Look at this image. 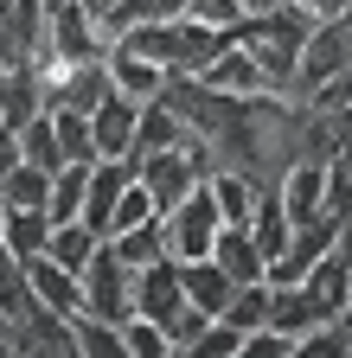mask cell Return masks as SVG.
<instances>
[{"mask_svg": "<svg viewBox=\"0 0 352 358\" xmlns=\"http://www.w3.org/2000/svg\"><path fill=\"white\" fill-rule=\"evenodd\" d=\"M122 358H173V352H167L160 320H141V313H128V320H122Z\"/></svg>", "mask_w": 352, "mask_h": 358, "instance_id": "7402d4cb", "label": "cell"}, {"mask_svg": "<svg viewBox=\"0 0 352 358\" xmlns=\"http://www.w3.org/2000/svg\"><path fill=\"white\" fill-rule=\"evenodd\" d=\"M77 282H83V313H103V320H128L135 313V301H128V262L109 243L90 250V262L77 268Z\"/></svg>", "mask_w": 352, "mask_h": 358, "instance_id": "277c9868", "label": "cell"}, {"mask_svg": "<svg viewBox=\"0 0 352 358\" xmlns=\"http://www.w3.org/2000/svg\"><path fill=\"white\" fill-rule=\"evenodd\" d=\"M205 90H218V96H262V90H269V77H262V64L244 52V45L237 38H225V45H218V52L192 71ZM269 96H276V90H269Z\"/></svg>", "mask_w": 352, "mask_h": 358, "instance_id": "8992f818", "label": "cell"}, {"mask_svg": "<svg viewBox=\"0 0 352 358\" xmlns=\"http://www.w3.org/2000/svg\"><path fill=\"white\" fill-rule=\"evenodd\" d=\"M160 231H167V256L173 262H192V256H211V237L225 231V217H218V205H211V192H205V179L173 205V211H160Z\"/></svg>", "mask_w": 352, "mask_h": 358, "instance_id": "3957f363", "label": "cell"}, {"mask_svg": "<svg viewBox=\"0 0 352 358\" xmlns=\"http://www.w3.org/2000/svg\"><path fill=\"white\" fill-rule=\"evenodd\" d=\"M180 141H186V122L173 115V103H167V96L141 103V115H135V154H154V148H180Z\"/></svg>", "mask_w": 352, "mask_h": 358, "instance_id": "9a60e30c", "label": "cell"}, {"mask_svg": "<svg viewBox=\"0 0 352 358\" xmlns=\"http://www.w3.org/2000/svg\"><path fill=\"white\" fill-rule=\"evenodd\" d=\"M83 179H90V160H64L52 173V192H45V217H77L83 211Z\"/></svg>", "mask_w": 352, "mask_h": 358, "instance_id": "ffe728a7", "label": "cell"}, {"mask_svg": "<svg viewBox=\"0 0 352 358\" xmlns=\"http://www.w3.org/2000/svg\"><path fill=\"white\" fill-rule=\"evenodd\" d=\"M7 339H13V358H77L71 352V320L38 307V301H26L7 320Z\"/></svg>", "mask_w": 352, "mask_h": 358, "instance_id": "5b68a950", "label": "cell"}, {"mask_svg": "<svg viewBox=\"0 0 352 358\" xmlns=\"http://www.w3.org/2000/svg\"><path fill=\"white\" fill-rule=\"evenodd\" d=\"M26 301H32V288H26V262H20L13 250H0V320H13Z\"/></svg>", "mask_w": 352, "mask_h": 358, "instance_id": "603a6c76", "label": "cell"}, {"mask_svg": "<svg viewBox=\"0 0 352 358\" xmlns=\"http://www.w3.org/2000/svg\"><path fill=\"white\" fill-rule=\"evenodd\" d=\"M45 115H52V134H58V154L64 160H97V148H90V115H83V109L45 103Z\"/></svg>", "mask_w": 352, "mask_h": 358, "instance_id": "44dd1931", "label": "cell"}, {"mask_svg": "<svg viewBox=\"0 0 352 358\" xmlns=\"http://www.w3.org/2000/svg\"><path fill=\"white\" fill-rule=\"evenodd\" d=\"M128 301H135L141 320H167L173 307H180V262L160 256V262H141V268H128Z\"/></svg>", "mask_w": 352, "mask_h": 358, "instance_id": "30bf717a", "label": "cell"}, {"mask_svg": "<svg viewBox=\"0 0 352 358\" xmlns=\"http://www.w3.org/2000/svg\"><path fill=\"white\" fill-rule=\"evenodd\" d=\"M71 352L77 358H122V320L77 313V320H71Z\"/></svg>", "mask_w": 352, "mask_h": 358, "instance_id": "ac0fdd59", "label": "cell"}, {"mask_svg": "<svg viewBox=\"0 0 352 358\" xmlns=\"http://www.w3.org/2000/svg\"><path fill=\"white\" fill-rule=\"evenodd\" d=\"M135 115H141V103L115 96V90L90 109V148H97V160H135Z\"/></svg>", "mask_w": 352, "mask_h": 358, "instance_id": "9c48e42d", "label": "cell"}, {"mask_svg": "<svg viewBox=\"0 0 352 358\" xmlns=\"http://www.w3.org/2000/svg\"><path fill=\"white\" fill-rule=\"evenodd\" d=\"M211 262L225 268L231 282H269V256L256 250V237L244 231V224H225V231L211 237Z\"/></svg>", "mask_w": 352, "mask_h": 358, "instance_id": "7c38bea8", "label": "cell"}, {"mask_svg": "<svg viewBox=\"0 0 352 358\" xmlns=\"http://www.w3.org/2000/svg\"><path fill=\"white\" fill-rule=\"evenodd\" d=\"M20 166V141H13V128H0V173Z\"/></svg>", "mask_w": 352, "mask_h": 358, "instance_id": "4316f807", "label": "cell"}, {"mask_svg": "<svg viewBox=\"0 0 352 358\" xmlns=\"http://www.w3.org/2000/svg\"><path fill=\"white\" fill-rule=\"evenodd\" d=\"M314 20H321V13H307L301 0H276V7H256V13H244V20L231 26V38L262 64V77H269L276 96H288L295 58H301L307 32H314Z\"/></svg>", "mask_w": 352, "mask_h": 358, "instance_id": "6da1fadb", "label": "cell"}, {"mask_svg": "<svg viewBox=\"0 0 352 358\" xmlns=\"http://www.w3.org/2000/svg\"><path fill=\"white\" fill-rule=\"evenodd\" d=\"M83 7H90V13H97V20H103V13H109V7H115V0H83Z\"/></svg>", "mask_w": 352, "mask_h": 358, "instance_id": "83f0119b", "label": "cell"}, {"mask_svg": "<svg viewBox=\"0 0 352 358\" xmlns=\"http://www.w3.org/2000/svg\"><path fill=\"white\" fill-rule=\"evenodd\" d=\"M154 217V199L141 192V179H128V186H122V199H115V211H109V231H128V224H148ZM103 231V237H109Z\"/></svg>", "mask_w": 352, "mask_h": 358, "instance_id": "cb8c5ba5", "label": "cell"}, {"mask_svg": "<svg viewBox=\"0 0 352 358\" xmlns=\"http://www.w3.org/2000/svg\"><path fill=\"white\" fill-rule=\"evenodd\" d=\"M103 52H109L103 20L83 0H45V58L52 64H83V58H103Z\"/></svg>", "mask_w": 352, "mask_h": 358, "instance_id": "7a4b0ae2", "label": "cell"}, {"mask_svg": "<svg viewBox=\"0 0 352 358\" xmlns=\"http://www.w3.org/2000/svg\"><path fill=\"white\" fill-rule=\"evenodd\" d=\"M13 141H20V160H26V166H45V173H58V166H64L58 134H52V115H45V109H38L32 122H20V128H13Z\"/></svg>", "mask_w": 352, "mask_h": 358, "instance_id": "d6986e66", "label": "cell"}, {"mask_svg": "<svg viewBox=\"0 0 352 358\" xmlns=\"http://www.w3.org/2000/svg\"><path fill=\"white\" fill-rule=\"evenodd\" d=\"M0 71H7V64H0Z\"/></svg>", "mask_w": 352, "mask_h": 358, "instance_id": "f1b7e54d", "label": "cell"}, {"mask_svg": "<svg viewBox=\"0 0 352 358\" xmlns=\"http://www.w3.org/2000/svg\"><path fill=\"white\" fill-rule=\"evenodd\" d=\"M52 237V217L38 205H0V250H13L20 262H32Z\"/></svg>", "mask_w": 352, "mask_h": 358, "instance_id": "4fadbf2b", "label": "cell"}, {"mask_svg": "<svg viewBox=\"0 0 352 358\" xmlns=\"http://www.w3.org/2000/svg\"><path fill=\"white\" fill-rule=\"evenodd\" d=\"M237 345H244V333H237V327H225V320H211V327L199 333V345H192L186 358H237Z\"/></svg>", "mask_w": 352, "mask_h": 358, "instance_id": "d4e9b609", "label": "cell"}, {"mask_svg": "<svg viewBox=\"0 0 352 358\" xmlns=\"http://www.w3.org/2000/svg\"><path fill=\"white\" fill-rule=\"evenodd\" d=\"M276 199H282L288 224L321 217V211H327V160H321V154L288 160V166H282V179H276Z\"/></svg>", "mask_w": 352, "mask_h": 358, "instance_id": "52a82bcc", "label": "cell"}, {"mask_svg": "<svg viewBox=\"0 0 352 358\" xmlns=\"http://www.w3.org/2000/svg\"><path fill=\"white\" fill-rule=\"evenodd\" d=\"M103 71H109V90H115V96H128V103H154L160 90H167V77H173L167 64L128 52V45H115V38H109V52H103Z\"/></svg>", "mask_w": 352, "mask_h": 358, "instance_id": "ba28073f", "label": "cell"}, {"mask_svg": "<svg viewBox=\"0 0 352 358\" xmlns=\"http://www.w3.org/2000/svg\"><path fill=\"white\" fill-rule=\"evenodd\" d=\"M128 268H141V262H160L167 256V231H160V217H148V224H128V231H109L103 237Z\"/></svg>", "mask_w": 352, "mask_h": 358, "instance_id": "e0dca14e", "label": "cell"}, {"mask_svg": "<svg viewBox=\"0 0 352 358\" xmlns=\"http://www.w3.org/2000/svg\"><path fill=\"white\" fill-rule=\"evenodd\" d=\"M97 243H103V237H97V231H90L83 217H58V224H52V237H45V250H38V256H52V262H64V268H83Z\"/></svg>", "mask_w": 352, "mask_h": 358, "instance_id": "2e32d148", "label": "cell"}, {"mask_svg": "<svg viewBox=\"0 0 352 358\" xmlns=\"http://www.w3.org/2000/svg\"><path fill=\"white\" fill-rule=\"evenodd\" d=\"M26 288H32L38 307L64 313V320H77V313H83V282H77V268H64V262H52V256H32V262H26Z\"/></svg>", "mask_w": 352, "mask_h": 358, "instance_id": "8fae6325", "label": "cell"}, {"mask_svg": "<svg viewBox=\"0 0 352 358\" xmlns=\"http://www.w3.org/2000/svg\"><path fill=\"white\" fill-rule=\"evenodd\" d=\"M237 358H295V339L276 333V327H256V333H244Z\"/></svg>", "mask_w": 352, "mask_h": 358, "instance_id": "484cf974", "label": "cell"}, {"mask_svg": "<svg viewBox=\"0 0 352 358\" xmlns=\"http://www.w3.org/2000/svg\"><path fill=\"white\" fill-rule=\"evenodd\" d=\"M231 275H225V268H218L211 256H192V262H180V294L199 307V313H211V320H218V307H225L231 301Z\"/></svg>", "mask_w": 352, "mask_h": 358, "instance_id": "5bb4252c", "label": "cell"}]
</instances>
